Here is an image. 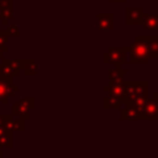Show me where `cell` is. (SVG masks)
I'll return each mask as SVG.
<instances>
[{
    "mask_svg": "<svg viewBox=\"0 0 158 158\" xmlns=\"http://www.w3.org/2000/svg\"><path fill=\"white\" fill-rule=\"evenodd\" d=\"M7 35L5 30H0V58H2L4 54H6L9 52V47H7Z\"/></svg>",
    "mask_w": 158,
    "mask_h": 158,
    "instance_id": "cell-19",
    "label": "cell"
},
{
    "mask_svg": "<svg viewBox=\"0 0 158 158\" xmlns=\"http://www.w3.org/2000/svg\"><path fill=\"white\" fill-rule=\"evenodd\" d=\"M12 110H14V115H16L22 121H28L31 118V115H30V111L31 110L27 106H25L23 104H21L20 101H17L16 104H14Z\"/></svg>",
    "mask_w": 158,
    "mask_h": 158,
    "instance_id": "cell-13",
    "label": "cell"
},
{
    "mask_svg": "<svg viewBox=\"0 0 158 158\" xmlns=\"http://www.w3.org/2000/svg\"><path fill=\"white\" fill-rule=\"evenodd\" d=\"M21 104H23L25 106H27L30 110L36 109V99L35 98H22L19 100Z\"/></svg>",
    "mask_w": 158,
    "mask_h": 158,
    "instance_id": "cell-20",
    "label": "cell"
},
{
    "mask_svg": "<svg viewBox=\"0 0 158 158\" xmlns=\"http://www.w3.org/2000/svg\"><path fill=\"white\" fill-rule=\"evenodd\" d=\"M0 147H7V148H12L14 147V136L12 132L6 131L4 133L0 135Z\"/></svg>",
    "mask_w": 158,
    "mask_h": 158,
    "instance_id": "cell-18",
    "label": "cell"
},
{
    "mask_svg": "<svg viewBox=\"0 0 158 158\" xmlns=\"http://www.w3.org/2000/svg\"><path fill=\"white\" fill-rule=\"evenodd\" d=\"M102 62H104V64L112 63L115 67H121L126 62V53L122 52L120 48L109 47L107 52L104 53V56H102Z\"/></svg>",
    "mask_w": 158,
    "mask_h": 158,
    "instance_id": "cell-4",
    "label": "cell"
},
{
    "mask_svg": "<svg viewBox=\"0 0 158 158\" xmlns=\"http://www.w3.org/2000/svg\"><path fill=\"white\" fill-rule=\"evenodd\" d=\"M14 19V0H0V23L7 25Z\"/></svg>",
    "mask_w": 158,
    "mask_h": 158,
    "instance_id": "cell-9",
    "label": "cell"
},
{
    "mask_svg": "<svg viewBox=\"0 0 158 158\" xmlns=\"http://www.w3.org/2000/svg\"><path fill=\"white\" fill-rule=\"evenodd\" d=\"M126 75V70L122 69L121 67H115L114 69L109 70V81H118L123 83Z\"/></svg>",
    "mask_w": 158,
    "mask_h": 158,
    "instance_id": "cell-14",
    "label": "cell"
},
{
    "mask_svg": "<svg viewBox=\"0 0 158 158\" xmlns=\"http://www.w3.org/2000/svg\"><path fill=\"white\" fill-rule=\"evenodd\" d=\"M19 91H20V88L14 84L12 77L0 74V102L1 104H6L9 98L17 94Z\"/></svg>",
    "mask_w": 158,
    "mask_h": 158,
    "instance_id": "cell-3",
    "label": "cell"
},
{
    "mask_svg": "<svg viewBox=\"0 0 158 158\" xmlns=\"http://www.w3.org/2000/svg\"><path fill=\"white\" fill-rule=\"evenodd\" d=\"M0 158H2V149H1V147H0Z\"/></svg>",
    "mask_w": 158,
    "mask_h": 158,
    "instance_id": "cell-24",
    "label": "cell"
},
{
    "mask_svg": "<svg viewBox=\"0 0 158 158\" xmlns=\"http://www.w3.org/2000/svg\"><path fill=\"white\" fill-rule=\"evenodd\" d=\"M148 100V81L147 80H126L125 81V106L141 110Z\"/></svg>",
    "mask_w": 158,
    "mask_h": 158,
    "instance_id": "cell-2",
    "label": "cell"
},
{
    "mask_svg": "<svg viewBox=\"0 0 158 158\" xmlns=\"http://www.w3.org/2000/svg\"><path fill=\"white\" fill-rule=\"evenodd\" d=\"M120 118L126 121H133V120H141V116L138 110L130 106H125L123 109L122 107L120 109Z\"/></svg>",
    "mask_w": 158,
    "mask_h": 158,
    "instance_id": "cell-12",
    "label": "cell"
},
{
    "mask_svg": "<svg viewBox=\"0 0 158 158\" xmlns=\"http://www.w3.org/2000/svg\"><path fill=\"white\" fill-rule=\"evenodd\" d=\"M156 101H157V104H158V100H156Z\"/></svg>",
    "mask_w": 158,
    "mask_h": 158,
    "instance_id": "cell-25",
    "label": "cell"
},
{
    "mask_svg": "<svg viewBox=\"0 0 158 158\" xmlns=\"http://www.w3.org/2000/svg\"><path fill=\"white\" fill-rule=\"evenodd\" d=\"M110 2H125L126 0H109Z\"/></svg>",
    "mask_w": 158,
    "mask_h": 158,
    "instance_id": "cell-22",
    "label": "cell"
},
{
    "mask_svg": "<svg viewBox=\"0 0 158 158\" xmlns=\"http://www.w3.org/2000/svg\"><path fill=\"white\" fill-rule=\"evenodd\" d=\"M122 105V101L112 95H107L102 99V107L104 109H117L120 110Z\"/></svg>",
    "mask_w": 158,
    "mask_h": 158,
    "instance_id": "cell-16",
    "label": "cell"
},
{
    "mask_svg": "<svg viewBox=\"0 0 158 158\" xmlns=\"http://www.w3.org/2000/svg\"><path fill=\"white\" fill-rule=\"evenodd\" d=\"M98 30L99 31H112V30H115V14H112V12H99L98 14Z\"/></svg>",
    "mask_w": 158,
    "mask_h": 158,
    "instance_id": "cell-6",
    "label": "cell"
},
{
    "mask_svg": "<svg viewBox=\"0 0 158 158\" xmlns=\"http://www.w3.org/2000/svg\"><path fill=\"white\" fill-rule=\"evenodd\" d=\"M2 116V121H4V126L7 131L10 132H22L25 130V121H22L21 118H15V115H1Z\"/></svg>",
    "mask_w": 158,
    "mask_h": 158,
    "instance_id": "cell-8",
    "label": "cell"
},
{
    "mask_svg": "<svg viewBox=\"0 0 158 158\" xmlns=\"http://www.w3.org/2000/svg\"><path fill=\"white\" fill-rule=\"evenodd\" d=\"M102 91L107 95H112L117 99H120L123 104V99H125V81L123 83H118V81H109L107 85H105L102 88Z\"/></svg>",
    "mask_w": 158,
    "mask_h": 158,
    "instance_id": "cell-7",
    "label": "cell"
},
{
    "mask_svg": "<svg viewBox=\"0 0 158 158\" xmlns=\"http://www.w3.org/2000/svg\"><path fill=\"white\" fill-rule=\"evenodd\" d=\"M0 74L1 75H7V77H14L15 72L10 64V60L7 58H1L0 62Z\"/></svg>",
    "mask_w": 158,
    "mask_h": 158,
    "instance_id": "cell-17",
    "label": "cell"
},
{
    "mask_svg": "<svg viewBox=\"0 0 158 158\" xmlns=\"http://www.w3.org/2000/svg\"><path fill=\"white\" fill-rule=\"evenodd\" d=\"M0 126H4V121H2V116H0Z\"/></svg>",
    "mask_w": 158,
    "mask_h": 158,
    "instance_id": "cell-23",
    "label": "cell"
},
{
    "mask_svg": "<svg viewBox=\"0 0 158 158\" xmlns=\"http://www.w3.org/2000/svg\"><path fill=\"white\" fill-rule=\"evenodd\" d=\"M5 31H6L7 36H19L20 35V28L16 25H10Z\"/></svg>",
    "mask_w": 158,
    "mask_h": 158,
    "instance_id": "cell-21",
    "label": "cell"
},
{
    "mask_svg": "<svg viewBox=\"0 0 158 158\" xmlns=\"http://www.w3.org/2000/svg\"><path fill=\"white\" fill-rule=\"evenodd\" d=\"M128 54L132 64H147L151 59H158V36H137Z\"/></svg>",
    "mask_w": 158,
    "mask_h": 158,
    "instance_id": "cell-1",
    "label": "cell"
},
{
    "mask_svg": "<svg viewBox=\"0 0 158 158\" xmlns=\"http://www.w3.org/2000/svg\"><path fill=\"white\" fill-rule=\"evenodd\" d=\"M139 25L144 30L158 31V14H142Z\"/></svg>",
    "mask_w": 158,
    "mask_h": 158,
    "instance_id": "cell-11",
    "label": "cell"
},
{
    "mask_svg": "<svg viewBox=\"0 0 158 158\" xmlns=\"http://www.w3.org/2000/svg\"><path fill=\"white\" fill-rule=\"evenodd\" d=\"M143 10L141 7H126L125 9V22L127 25H139Z\"/></svg>",
    "mask_w": 158,
    "mask_h": 158,
    "instance_id": "cell-10",
    "label": "cell"
},
{
    "mask_svg": "<svg viewBox=\"0 0 158 158\" xmlns=\"http://www.w3.org/2000/svg\"><path fill=\"white\" fill-rule=\"evenodd\" d=\"M21 72H23L25 75H35L36 74V59L35 58H23Z\"/></svg>",
    "mask_w": 158,
    "mask_h": 158,
    "instance_id": "cell-15",
    "label": "cell"
},
{
    "mask_svg": "<svg viewBox=\"0 0 158 158\" xmlns=\"http://www.w3.org/2000/svg\"><path fill=\"white\" fill-rule=\"evenodd\" d=\"M141 120H158V104L154 99H148L139 110Z\"/></svg>",
    "mask_w": 158,
    "mask_h": 158,
    "instance_id": "cell-5",
    "label": "cell"
}]
</instances>
